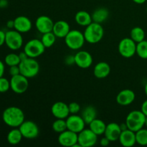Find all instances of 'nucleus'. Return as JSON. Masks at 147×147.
Segmentation results:
<instances>
[{"instance_id": "1", "label": "nucleus", "mask_w": 147, "mask_h": 147, "mask_svg": "<svg viewBox=\"0 0 147 147\" xmlns=\"http://www.w3.org/2000/svg\"><path fill=\"white\" fill-rule=\"evenodd\" d=\"M2 120L6 125L11 128H19L24 121V113L20 108L10 106L2 113Z\"/></svg>"}, {"instance_id": "2", "label": "nucleus", "mask_w": 147, "mask_h": 147, "mask_svg": "<svg viewBox=\"0 0 147 147\" xmlns=\"http://www.w3.org/2000/svg\"><path fill=\"white\" fill-rule=\"evenodd\" d=\"M86 42L90 44H96L103 39L104 35V30L101 24L93 22L86 27L84 32Z\"/></svg>"}, {"instance_id": "3", "label": "nucleus", "mask_w": 147, "mask_h": 147, "mask_svg": "<svg viewBox=\"0 0 147 147\" xmlns=\"http://www.w3.org/2000/svg\"><path fill=\"white\" fill-rule=\"evenodd\" d=\"M146 116L142 111L134 110L131 111L127 115L126 119V123L128 129L136 132L142 129L145 126Z\"/></svg>"}, {"instance_id": "4", "label": "nucleus", "mask_w": 147, "mask_h": 147, "mask_svg": "<svg viewBox=\"0 0 147 147\" xmlns=\"http://www.w3.org/2000/svg\"><path fill=\"white\" fill-rule=\"evenodd\" d=\"M20 74L25 76L27 78H32L37 76L40 72V64L35 58L27 57L22 60L19 65Z\"/></svg>"}, {"instance_id": "5", "label": "nucleus", "mask_w": 147, "mask_h": 147, "mask_svg": "<svg viewBox=\"0 0 147 147\" xmlns=\"http://www.w3.org/2000/svg\"><path fill=\"white\" fill-rule=\"evenodd\" d=\"M64 39L65 45L71 50H80L86 42L84 34L77 30H70Z\"/></svg>"}, {"instance_id": "6", "label": "nucleus", "mask_w": 147, "mask_h": 147, "mask_svg": "<svg viewBox=\"0 0 147 147\" xmlns=\"http://www.w3.org/2000/svg\"><path fill=\"white\" fill-rule=\"evenodd\" d=\"M45 47L42 42L41 40L32 39L27 42L24 47V51L29 57L37 58L45 53Z\"/></svg>"}, {"instance_id": "7", "label": "nucleus", "mask_w": 147, "mask_h": 147, "mask_svg": "<svg viewBox=\"0 0 147 147\" xmlns=\"http://www.w3.org/2000/svg\"><path fill=\"white\" fill-rule=\"evenodd\" d=\"M136 44L131 37H126L120 41L118 50L122 57L130 58L136 54Z\"/></svg>"}, {"instance_id": "8", "label": "nucleus", "mask_w": 147, "mask_h": 147, "mask_svg": "<svg viewBox=\"0 0 147 147\" xmlns=\"http://www.w3.org/2000/svg\"><path fill=\"white\" fill-rule=\"evenodd\" d=\"M5 44L11 50H17L20 49L23 45L22 33L15 30H10L6 32Z\"/></svg>"}, {"instance_id": "9", "label": "nucleus", "mask_w": 147, "mask_h": 147, "mask_svg": "<svg viewBox=\"0 0 147 147\" xmlns=\"http://www.w3.org/2000/svg\"><path fill=\"white\" fill-rule=\"evenodd\" d=\"M10 87L13 92L17 94H22L27 91L29 87L28 78L22 74L11 76L10 80Z\"/></svg>"}, {"instance_id": "10", "label": "nucleus", "mask_w": 147, "mask_h": 147, "mask_svg": "<svg viewBox=\"0 0 147 147\" xmlns=\"http://www.w3.org/2000/svg\"><path fill=\"white\" fill-rule=\"evenodd\" d=\"M98 142V136L90 129L85 128L78 133V143L80 147H91L95 146Z\"/></svg>"}, {"instance_id": "11", "label": "nucleus", "mask_w": 147, "mask_h": 147, "mask_svg": "<svg viewBox=\"0 0 147 147\" xmlns=\"http://www.w3.org/2000/svg\"><path fill=\"white\" fill-rule=\"evenodd\" d=\"M23 138L27 139H35L40 134L38 126L32 121H24L19 127Z\"/></svg>"}, {"instance_id": "12", "label": "nucleus", "mask_w": 147, "mask_h": 147, "mask_svg": "<svg viewBox=\"0 0 147 147\" xmlns=\"http://www.w3.org/2000/svg\"><path fill=\"white\" fill-rule=\"evenodd\" d=\"M67 127L68 130L78 134L86 127V122L78 114H71L66 119Z\"/></svg>"}, {"instance_id": "13", "label": "nucleus", "mask_w": 147, "mask_h": 147, "mask_svg": "<svg viewBox=\"0 0 147 147\" xmlns=\"http://www.w3.org/2000/svg\"><path fill=\"white\" fill-rule=\"evenodd\" d=\"M78 134L73 132L67 129L65 131L59 134L58 140L59 144L65 147H73L78 143Z\"/></svg>"}, {"instance_id": "14", "label": "nucleus", "mask_w": 147, "mask_h": 147, "mask_svg": "<svg viewBox=\"0 0 147 147\" xmlns=\"http://www.w3.org/2000/svg\"><path fill=\"white\" fill-rule=\"evenodd\" d=\"M75 64L82 69H87L93 64V57L88 52L80 50L74 55Z\"/></svg>"}, {"instance_id": "15", "label": "nucleus", "mask_w": 147, "mask_h": 147, "mask_svg": "<svg viewBox=\"0 0 147 147\" xmlns=\"http://www.w3.org/2000/svg\"><path fill=\"white\" fill-rule=\"evenodd\" d=\"M54 22L48 16L41 15L37 18L35 21V27L39 32L41 34L53 32Z\"/></svg>"}, {"instance_id": "16", "label": "nucleus", "mask_w": 147, "mask_h": 147, "mask_svg": "<svg viewBox=\"0 0 147 147\" xmlns=\"http://www.w3.org/2000/svg\"><path fill=\"white\" fill-rule=\"evenodd\" d=\"M51 113L56 119H66L70 115L68 105L63 101L56 102L52 106Z\"/></svg>"}, {"instance_id": "17", "label": "nucleus", "mask_w": 147, "mask_h": 147, "mask_svg": "<svg viewBox=\"0 0 147 147\" xmlns=\"http://www.w3.org/2000/svg\"><path fill=\"white\" fill-rule=\"evenodd\" d=\"M136 98V95L133 90L130 89H123L118 93L116 96V102L122 106H126L131 104Z\"/></svg>"}, {"instance_id": "18", "label": "nucleus", "mask_w": 147, "mask_h": 147, "mask_svg": "<svg viewBox=\"0 0 147 147\" xmlns=\"http://www.w3.org/2000/svg\"><path fill=\"white\" fill-rule=\"evenodd\" d=\"M14 29L20 33H26L30 31L32 27V23L28 17L25 16H19L14 20Z\"/></svg>"}, {"instance_id": "19", "label": "nucleus", "mask_w": 147, "mask_h": 147, "mask_svg": "<svg viewBox=\"0 0 147 147\" xmlns=\"http://www.w3.org/2000/svg\"><path fill=\"white\" fill-rule=\"evenodd\" d=\"M121 131L122 130L121 129L120 124L112 122V123L106 125L104 136L107 137L111 142H116V141L119 140Z\"/></svg>"}, {"instance_id": "20", "label": "nucleus", "mask_w": 147, "mask_h": 147, "mask_svg": "<svg viewBox=\"0 0 147 147\" xmlns=\"http://www.w3.org/2000/svg\"><path fill=\"white\" fill-rule=\"evenodd\" d=\"M121 144L124 147H131L136 144V132L129 129L122 131L119 139Z\"/></svg>"}, {"instance_id": "21", "label": "nucleus", "mask_w": 147, "mask_h": 147, "mask_svg": "<svg viewBox=\"0 0 147 147\" xmlns=\"http://www.w3.org/2000/svg\"><path fill=\"white\" fill-rule=\"evenodd\" d=\"M70 31V24L64 20H59L54 23L53 32L57 38H65Z\"/></svg>"}, {"instance_id": "22", "label": "nucleus", "mask_w": 147, "mask_h": 147, "mask_svg": "<svg viewBox=\"0 0 147 147\" xmlns=\"http://www.w3.org/2000/svg\"><path fill=\"white\" fill-rule=\"evenodd\" d=\"M111 73V67L106 62H100L95 65L93 68V74L96 78L103 79L109 76Z\"/></svg>"}, {"instance_id": "23", "label": "nucleus", "mask_w": 147, "mask_h": 147, "mask_svg": "<svg viewBox=\"0 0 147 147\" xmlns=\"http://www.w3.org/2000/svg\"><path fill=\"white\" fill-rule=\"evenodd\" d=\"M75 20L77 24L82 27H87L90 23L93 22L92 16L86 11H78L75 16Z\"/></svg>"}, {"instance_id": "24", "label": "nucleus", "mask_w": 147, "mask_h": 147, "mask_svg": "<svg viewBox=\"0 0 147 147\" xmlns=\"http://www.w3.org/2000/svg\"><path fill=\"white\" fill-rule=\"evenodd\" d=\"M81 117L86 122V124L89 125L93 120L97 118V111L93 106H88L82 111Z\"/></svg>"}, {"instance_id": "25", "label": "nucleus", "mask_w": 147, "mask_h": 147, "mask_svg": "<svg viewBox=\"0 0 147 147\" xmlns=\"http://www.w3.org/2000/svg\"><path fill=\"white\" fill-rule=\"evenodd\" d=\"M92 20L93 22L99 24H102L109 17V10L104 7H100V8L96 9L93 13L92 14Z\"/></svg>"}, {"instance_id": "26", "label": "nucleus", "mask_w": 147, "mask_h": 147, "mask_svg": "<svg viewBox=\"0 0 147 147\" xmlns=\"http://www.w3.org/2000/svg\"><path fill=\"white\" fill-rule=\"evenodd\" d=\"M89 129L94 132L97 136H100V135L104 134L105 130L106 128V124L104 121H103L100 119L96 118L95 120H93L91 123H90Z\"/></svg>"}, {"instance_id": "27", "label": "nucleus", "mask_w": 147, "mask_h": 147, "mask_svg": "<svg viewBox=\"0 0 147 147\" xmlns=\"http://www.w3.org/2000/svg\"><path fill=\"white\" fill-rule=\"evenodd\" d=\"M23 136L20 129L14 128L7 134V142L11 145H17L21 142Z\"/></svg>"}, {"instance_id": "28", "label": "nucleus", "mask_w": 147, "mask_h": 147, "mask_svg": "<svg viewBox=\"0 0 147 147\" xmlns=\"http://www.w3.org/2000/svg\"><path fill=\"white\" fill-rule=\"evenodd\" d=\"M130 37L136 43H139L140 42L145 40V32L142 27H135L131 30Z\"/></svg>"}, {"instance_id": "29", "label": "nucleus", "mask_w": 147, "mask_h": 147, "mask_svg": "<svg viewBox=\"0 0 147 147\" xmlns=\"http://www.w3.org/2000/svg\"><path fill=\"white\" fill-rule=\"evenodd\" d=\"M56 38H57V37L55 36V34L53 32H50L42 34L41 41L45 47V48H49L55 43Z\"/></svg>"}, {"instance_id": "30", "label": "nucleus", "mask_w": 147, "mask_h": 147, "mask_svg": "<svg viewBox=\"0 0 147 147\" xmlns=\"http://www.w3.org/2000/svg\"><path fill=\"white\" fill-rule=\"evenodd\" d=\"M53 131L56 133L60 134L62 132L65 131L67 129V123H66V119H57L52 125Z\"/></svg>"}, {"instance_id": "31", "label": "nucleus", "mask_w": 147, "mask_h": 147, "mask_svg": "<svg viewBox=\"0 0 147 147\" xmlns=\"http://www.w3.org/2000/svg\"><path fill=\"white\" fill-rule=\"evenodd\" d=\"M136 54L142 59L147 60V40H143L136 44Z\"/></svg>"}, {"instance_id": "32", "label": "nucleus", "mask_w": 147, "mask_h": 147, "mask_svg": "<svg viewBox=\"0 0 147 147\" xmlns=\"http://www.w3.org/2000/svg\"><path fill=\"white\" fill-rule=\"evenodd\" d=\"M21 62L19 55L15 54V53H9L4 58V63L8 66L13 65H19Z\"/></svg>"}, {"instance_id": "33", "label": "nucleus", "mask_w": 147, "mask_h": 147, "mask_svg": "<svg viewBox=\"0 0 147 147\" xmlns=\"http://www.w3.org/2000/svg\"><path fill=\"white\" fill-rule=\"evenodd\" d=\"M136 143L141 146H146L147 145V129H144L139 130L136 132Z\"/></svg>"}, {"instance_id": "34", "label": "nucleus", "mask_w": 147, "mask_h": 147, "mask_svg": "<svg viewBox=\"0 0 147 147\" xmlns=\"http://www.w3.org/2000/svg\"><path fill=\"white\" fill-rule=\"evenodd\" d=\"M11 88L10 87V80L6 78H0V93H6Z\"/></svg>"}, {"instance_id": "35", "label": "nucleus", "mask_w": 147, "mask_h": 147, "mask_svg": "<svg viewBox=\"0 0 147 147\" xmlns=\"http://www.w3.org/2000/svg\"><path fill=\"white\" fill-rule=\"evenodd\" d=\"M70 114H78L80 111V106L76 102H72L68 105Z\"/></svg>"}, {"instance_id": "36", "label": "nucleus", "mask_w": 147, "mask_h": 147, "mask_svg": "<svg viewBox=\"0 0 147 147\" xmlns=\"http://www.w3.org/2000/svg\"><path fill=\"white\" fill-rule=\"evenodd\" d=\"M9 73L10 76H14L20 74V70L19 65H13L10 66L9 70Z\"/></svg>"}, {"instance_id": "37", "label": "nucleus", "mask_w": 147, "mask_h": 147, "mask_svg": "<svg viewBox=\"0 0 147 147\" xmlns=\"http://www.w3.org/2000/svg\"><path fill=\"white\" fill-rule=\"evenodd\" d=\"M65 63L67 65H71L75 64V57L74 55H68L65 59Z\"/></svg>"}, {"instance_id": "38", "label": "nucleus", "mask_w": 147, "mask_h": 147, "mask_svg": "<svg viewBox=\"0 0 147 147\" xmlns=\"http://www.w3.org/2000/svg\"><path fill=\"white\" fill-rule=\"evenodd\" d=\"M111 141L108 139L107 137L104 136L103 138H102L100 141V145L102 146H109V144H110Z\"/></svg>"}, {"instance_id": "39", "label": "nucleus", "mask_w": 147, "mask_h": 147, "mask_svg": "<svg viewBox=\"0 0 147 147\" xmlns=\"http://www.w3.org/2000/svg\"><path fill=\"white\" fill-rule=\"evenodd\" d=\"M5 38L6 32H4L3 30H0V47L5 44Z\"/></svg>"}, {"instance_id": "40", "label": "nucleus", "mask_w": 147, "mask_h": 147, "mask_svg": "<svg viewBox=\"0 0 147 147\" xmlns=\"http://www.w3.org/2000/svg\"><path fill=\"white\" fill-rule=\"evenodd\" d=\"M141 111L143 112V113L145 116H147V99L145 100L143 102V103H142V107H141Z\"/></svg>"}, {"instance_id": "41", "label": "nucleus", "mask_w": 147, "mask_h": 147, "mask_svg": "<svg viewBox=\"0 0 147 147\" xmlns=\"http://www.w3.org/2000/svg\"><path fill=\"white\" fill-rule=\"evenodd\" d=\"M5 71V66H4V63L1 60H0V78L3 77Z\"/></svg>"}, {"instance_id": "42", "label": "nucleus", "mask_w": 147, "mask_h": 147, "mask_svg": "<svg viewBox=\"0 0 147 147\" xmlns=\"http://www.w3.org/2000/svg\"><path fill=\"white\" fill-rule=\"evenodd\" d=\"M19 56H20V60H21V61H22V60H25V59H27V57H29L28 55L26 54V53L24 51L21 52V53L19 54Z\"/></svg>"}, {"instance_id": "43", "label": "nucleus", "mask_w": 147, "mask_h": 147, "mask_svg": "<svg viewBox=\"0 0 147 147\" xmlns=\"http://www.w3.org/2000/svg\"><path fill=\"white\" fill-rule=\"evenodd\" d=\"M7 27L9 29H12L14 27V20H9L7 22Z\"/></svg>"}, {"instance_id": "44", "label": "nucleus", "mask_w": 147, "mask_h": 147, "mask_svg": "<svg viewBox=\"0 0 147 147\" xmlns=\"http://www.w3.org/2000/svg\"><path fill=\"white\" fill-rule=\"evenodd\" d=\"M0 6L1 8H4L8 6V1L7 0H0Z\"/></svg>"}, {"instance_id": "45", "label": "nucleus", "mask_w": 147, "mask_h": 147, "mask_svg": "<svg viewBox=\"0 0 147 147\" xmlns=\"http://www.w3.org/2000/svg\"><path fill=\"white\" fill-rule=\"evenodd\" d=\"M120 126H121V129L122 131H124V130H126V129H128L127 125H126V122H125V123H121Z\"/></svg>"}, {"instance_id": "46", "label": "nucleus", "mask_w": 147, "mask_h": 147, "mask_svg": "<svg viewBox=\"0 0 147 147\" xmlns=\"http://www.w3.org/2000/svg\"><path fill=\"white\" fill-rule=\"evenodd\" d=\"M134 3L138 4H142L144 3H145L146 1V0H132Z\"/></svg>"}, {"instance_id": "47", "label": "nucleus", "mask_w": 147, "mask_h": 147, "mask_svg": "<svg viewBox=\"0 0 147 147\" xmlns=\"http://www.w3.org/2000/svg\"><path fill=\"white\" fill-rule=\"evenodd\" d=\"M144 92H145V94H146V96L147 97V83L145 84V86H144Z\"/></svg>"}, {"instance_id": "48", "label": "nucleus", "mask_w": 147, "mask_h": 147, "mask_svg": "<svg viewBox=\"0 0 147 147\" xmlns=\"http://www.w3.org/2000/svg\"><path fill=\"white\" fill-rule=\"evenodd\" d=\"M145 126L147 128V116H146V120H145Z\"/></svg>"}, {"instance_id": "49", "label": "nucleus", "mask_w": 147, "mask_h": 147, "mask_svg": "<svg viewBox=\"0 0 147 147\" xmlns=\"http://www.w3.org/2000/svg\"><path fill=\"white\" fill-rule=\"evenodd\" d=\"M146 12H147V7H146Z\"/></svg>"}, {"instance_id": "50", "label": "nucleus", "mask_w": 147, "mask_h": 147, "mask_svg": "<svg viewBox=\"0 0 147 147\" xmlns=\"http://www.w3.org/2000/svg\"><path fill=\"white\" fill-rule=\"evenodd\" d=\"M0 9H1V6H0Z\"/></svg>"}]
</instances>
